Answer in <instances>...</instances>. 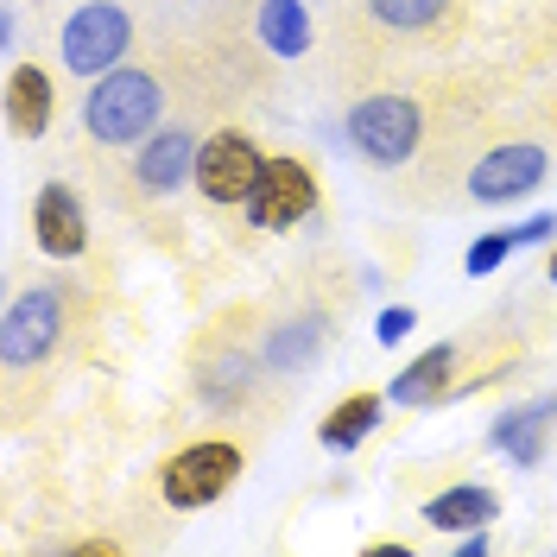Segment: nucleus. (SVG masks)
<instances>
[{"instance_id":"f257e3e1","label":"nucleus","mask_w":557,"mask_h":557,"mask_svg":"<svg viewBox=\"0 0 557 557\" xmlns=\"http://www.w3.org/2000/svg\"><path fill=\"white\" fill-rule=\"evenodd\" d=\"M159 108H165L159 76H146V70H108L102 83L89 89V102H83V127L102 146H134V139L152 134Z\"/></svg>"},{"instance_id":"ddd939ff","label":"nucleus","mask_w":557,"mask_h":557,"mask_svg":"<svg viewBox=\"0 0 557 557\" xmlns=\"http://www.w3.org/2000/svg\"><path fill=\"white\" fill-rule=\"evenodd\" d=\"M51 102H58L51 76L38 64H13V76H7V121H13V134H45L51 127Z\"/></svg>"},{"instance_id":"412c9836","label":"nucleus","mask_w":557,"mask_h":557,"mask_svg":"<svg viewBox=\"0 0 557 557\" xmlns=\"http://www.w3.org/2000/svg\"><path fill=\"white\" fill-rule=\"evenodd\" d=\"M557 235V209H539L532 222H520V247H539V242H552Z\"/></svg>"},{"instance_id":"39448f33","label":"nucleus","mask_w":557,"mask_h":557,"mask_svg":"<svg viewBox=\"0 0 557 557\" xmlns=\"http://www.w3.org/2000/svg\"><path fill=\"white\" fill-rule=\"evenodd\" d=\"M58 330H64L58 292H20L13 311H7V323H0V361H7V368H38V361H51Z\"/></svg>"},{"instance_id":"4be33fe9","label":"nucleus","mask_w":557,"mask_h":557,"mask_svg":"<svg viewBox=\"0 0 557 557\" xmlns=\"http://www.w3.org/2000/svg\"><path fill=\"white\" fill-rule=\"evenodd\" d=\"M545 267H552V285H557V247H552V260H545Z\"/></svg>"},{"instance_id":"6e6552de","label":"nucleus","mask_w":557,"mask_h":557,"mask_svg":"<svg viewBox=\"0 0 557 557\" xmlns=\"http://www.w3.org/2000/svg\"><path fill=\"white\" fill-rule=\"evenodd\" d=\"M545 184V152L539 146H494L487 159H475V172H469V197L475 203H520Z\"/></svg>"},{"instance_id":"f3484780","label":"nucleus","mask_w":557,"mask_h":557,"mask_svg":"<svg viewBox=\"0 0 557 557\" xmlns=\"http://www.w3.org/2000/svg\"><path fill=\"white\" fill-rule=\"evenodd\" d=\"M368 13L393 33H431L450 20V0H368Z\"/></svg>"},{"instance_id":"9d476101","label":"nucleus","mask_w":557,"mask_h":557,"mask_svg":"<svg viewBox=\"0 0 557 557\" xmlns=\"http://www.w3.org/2000/svg\"><path fill=\"white\" fill-rule=\"evenodd\" d=\"M197 152H203V146H197L190 134H177V127H172V134H159V139H146V152H139V165H134L139 190H146V197L177 190L184 177L197 172Z\"/></svg>"},{"instance_id":"423d86ee","label":"nucleus","mask_w":557,"mask_h":557,"mask_svg":"<svg viewBox=\"0 0 557 557\" xmlns=\"http://www.w3.org/2000/svg\"><path fill=\"white\" fill-rule=\"evenodd\" d=\"M260 172H267V152L247 134H215L197 152V190H203L209 203H247Z\"/></svg>"},{"instance_id":"dca6fc26","label":"nucleus","mask_w":557,"mask_h":557,"mask_svg":"<svg viewBox=\"0 0 557 557\" xmlns=\"http://www.w3.org/2000/svg\"><path fill=\"white\" fill-rule=\"evenodd\" d=\"M260 38L273 45L278 58H305L311 51V13L298 0H267L260 7Z\"/></svg>"},{"instance_id":"1a4fd4ad","label":"nucleus","mask_w":557,"mask_h":557,"mask_svg":"<svg viewBox=\"0 0 557 557\" xmlns=\"http://www.w3.org/2000/svg\"><path fill=\"white\" fill-rule=\"evenodd\" d=\"M33 222H38V247H45L51 260H76V253L89 247V222H83V203H76L70 184H45V190H38Z\"/></svg>"},{"instance_id":"7ed1b4c3","label":"nucleus","mask_w":557,"mask_h":557,"mask_svg":"<svg viewBox=\"0 0 557 557\" xmlns=\"http://www.w3.org/2000/svg\"><path fill=\"white\" fill-rule=\"evenodd\" d=\"M242 475V450L235 444H222V437H209V444H190V450H177L165 469H159V494H165V507L177 513H197L209 500H222L228 487Z\"/></svg>"},{"instance_id":"f03ea898","label":"nucleus","mask_w":557,"mask_h":557,"mask_svg":"<svg viewBox=\"0 0 557 557\" xmlns=\"http://www.w3.org/2000/svg\"><path fill=\"white\" fill-rule=\"evenodd\" d=\"M418 134H424V114H418V102H406V96H368V102L348 108V146H355L368 165H381V172H393V165L412 159Z\"/></svg>"},{"instance_id":"aec40b11","label":"nucleus","mask_w":557,"mask_h":557,"mask_svg":"<svg viewBox=\"0 0 557 557\" xmlns=\"http://www.w3.org/2000/svg\"><path fill=\"white\" fill-rule=\"evenodd\" d=\"M412 323H418V311H406V305H393V311H381V323H374V336H381V343L393 348L399 336H412Z\"/></svg>"},{"instance_id":"a211bd4d","label":"nucleus","mask_w":557,"mask_h":557,"mask_svg":"<svg viewBox=\"0 0 557 557\" xmlns=\"http://www.w3.org/2000/svg\"><path fill=\"white\" fill-rule=\"evenodd\" d=\"M513 247H520V228H500V235H482V242L469 247V260H462V267H469V278H487L494 267H500V260H507V253H513Z\"/></svg>"},{"instance_id":"9b49d317","label":"nucleus","mask_w":557,"mask_h":557,"mask_svg":"<svg viewBox=\"0 0 557 557\" xmlns=\"http://www.w3.org/2000/svg\"><path fill=\"white\" fill-rule=\"evenodd\" d=\"M494 513H500V500L475 482L444 487V494H431V500L418 507V520L431 525V532H475V525H487Z\"/></svg>"},{"instance_id":"f8f14e48","label":"nucleus","mask_w":557,"mask_h":557,"mask_svg":"<svg viewBox=\"0 0 557 557\" xmlns=\"http://www.w3.org/2000/svg\"><path fill=\"white\" fill-rule=\"evenodd\" d=\"M450 374H456V348L431 343L418 361H406V368L393 374V399H399V406H437V399L450 393Z\"/></svg>"},{"instance_id":"6ab92c4d","label":"nucleus","mask_w":557,"mask_h":557,"mask_svg":"<svg viewBox=\"0 0 557 557\" xmlns=\"http://www.w3.org/2000/svg\"><path fill=\"white\" fill-rule=\"evenodd\" d=\"M311 355H317V323H305V330H285L273 348V361L278 368H311Z\"/></svg>"},{"instance_id":"0eeeda50","label":"nucleus","mask_w":557,"mask_h":557,"mask_svg":"<svg viewBox=\"0 0 557 557\" xmlns=\"http://www.w3.org/2000/svg\"><path fill=\"white\" fill-rule=\"evenodd\" d=\"M317 209V177L298 159H267V172L247 197V222L253 228H298Z\"/></svg>"},{"instance_id":"4468645a","label":"nucleus","mask_w":557,"mask_h":557,"mask_svg":"<svg viewBox=\"0 0 557 557\" xmlns=\"http://www.w3.org/2000/svg\"><path fill=\"white\" fill-rule=\"evenodd\" d=\"M557 399H532L520 412H500L494 418V450H507L513 462H539L545 456V424H552Z\"/></svg>"},{"instance_id":"2eb2a0df","label":"nucleus","mask_w":557,"mask_h":557,"mask_svg":"<svg viewBox=\"0 0 557 557\" xmlns=\"http://www.w3.org/2000/svg\"><path fill=\"white\" fill-rule=\"evenodd\" d=\"M381 393H348L336 412L317 424V437H323V450H355V444H368V431L381 424Z\"/></svg>"},{"instance_id":"20e7f679","label":"nucleus","mask_w":557,"mask_h":557,"mask_svg":"<svg viewBox=\"0 0 557 557\" xmlns=\"http://www.w3.org/2000/svg\"><path fill=\"white\" fill-rule=\"evenodd\" d=\"M127 45H134V20L114 7V0H83L76 13L64 20V38H58V51H64V70L76 76H102L127 58Z\"/></svg>"}]
</instances>
